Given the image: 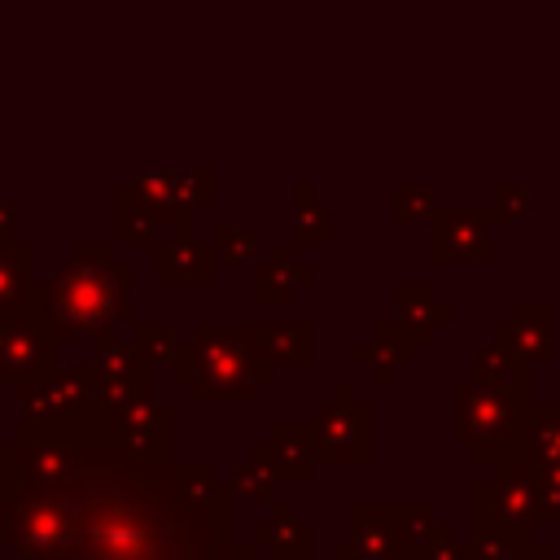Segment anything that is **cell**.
Listing matches in <instances>:
<instances>
[{"label": "cell", "instance_id": "obj_34", "mask_svg": "<svg viewBox=\"0 0 560 560\" xmlns=\"http://www.w3.org/2000/svg\"><path fill=\"white\" fill-rule=\"evenodd\" d=\"M490 206H494V219H499V223H529V219H534V201H529L525 188L499 184V188L490 192Z\"/></svg>", "mask_w": 560, "mask_h": 560}, {"label": "cell", "instance_id": "obj_23", "mask_svg": "<svg viewBox=\"0 0 560 560\" xmlns=\"http://www.w3.org/2000/svg\"><path fill=\"white\" fill-rule=\"evenodd\" d=\"M394 529H398V556L402 560H420L429 547H438L442 538L455 534V525L438 521L429 499H402L394 503Z\"/></svg>", "mask_w": 560, "mask_h": 560}, {"label": "cell", "instance_id": "obj_29", "mask_svg": "<svg viewBox=\"0 0 560 560\" xmlns=\"http://www.w3.org/2000/svg\"><path fill=\"white\" fill-rule=\"evenodd\" d=\"M131 346L140 350V359L144 363H171L175 359V346H179V337H175V324L171 319H136L131 324Z\"/></svg>", "mask_w": 560, "mask_h": 560}, {"label": "cell", "instance_id": "obj_33", "mask_svg": "<svg viewBox=\"0 0 560 560\" xmlns=\"http://www.w3.org/2000/svg\"><path fill=\"white\" fill-rule=\"evenodd\" d=\"M534 481H538V512L542 521H560V455L551 459H529Z\"/></svg>", "mask_w": 560, "mask_h": 560}, {"label": "cell", "instance_id": "obj_26", "mask_svg": "<svg viewBox=\"0 0 560 560\" xmlns=\"http://www.w3.org/2000/svg\"><path fill=\"white\" fill-rule=\"evenodd\" d=\"M521 455L525 459H551V455H560V402H529Z\"/></svg>", "mask_w": 560, "mask_h": 560}, {"label": "cell", "instance_id": "obj_20", "mask_svg": "<svg viewBox=\"0 0 560 560\" xmlns=\"http://www.w3.org/2000/svg\"><path fill=\"white\" fill-rule=\"evenodd\" d=\"M389 302H394V319L416 337V346H429L438 337L442 324L455 319V302L438 298L429 284L420 280H398L389 284Z\"/></svg>", "mask_w": 560, "mask_h": 560}, {"label": "cell", "instance_id": "obj_16", "mask_svg": "<svg viewBox=\"0 0 560 560\" xmlns=\"http://www.w3.org/2000/svg\"><path fill=\"white\" fill-rule=\"evenodd\" d=\"M131 184L144 188L149 197H158L162 206L179 210V214H197V206L214 201L210 166H140Z\"/></svg>", "mask_w": 560, "mask_h": 560}, {"label": "cell", "instance_id": "obj_14", "mask_svg": "<svg viewBox=\"0 0 560 560\" xmlns=\"http://www.w3.org/2000/svg\"><path fill=\"white\" fill-rule=\"evenodd\" d=\"M114 232H118V241L122 245H149V241H158V232L162 228H171V232H192V223H197V214H179V210H171V206H162L158 197H149L144 188H136V184H122L118 192H114Z\"/></svg>", "mask_w": 560, "mask_h": 560}, {"label": "cell", "instance_id": "obj_8", "mask_svg": "<svg viewBox=\"0 0 560 560\" xmlns=\"http://www.w3.org/2000/svg\"><path fill=\"white\" fill-rule=\"evenodd\" d=\"M83 363H88L92 376H96L101 407H118V402L140 398V394H158V389H153L158 368L140 359V350L131 346V337H122V328H109V332L92 337Z\"/></svg>", "mask_w": 560, "mask_h": 560}, {"label": "cell", "instance_id": "obj_37", "mask_svg": "<svg viewBox=\"0 0 560 560\" xmlns=\"http://www.w3.org/2000/svg\"><path fill=\"white\" fill-rule=\"evenodd\" d=\"M13 228H18L13 206H4V201H0V241H9V236H13Z\"/></svg>", "mask_w": 560, "mask_h": 560}, {"label": "cell", "instance_id": "obj_24", "mask_svg": "<svg viewBox=\"0 0 560 560\" xmlns=\"http://www.w3.org/2000/svg\"><path fill=\"white\" fill-rule=\"evenodd\" d=\"M35 245L9 236L0 241V315H18L35 302Z\"/></svg>", "mask_w": 560, "mask_h": 560}, {"label": "cell", "instance_id": "obj_21", "mask_svg": "<svg viewBox=\"0 0 560 560\" xmlns=\"http://www.w3.org/2000/svg\"><path fill=\"white\" fill-rule=\"evenodd\" d=\"M350 359H354L359 368H368L372 381L389 385L402 368L416 363V337H411L398 319H381V324H372L368 341H359V346L350 350Z\"/></svg>", "mask_w": 560, "mask_h": 560}, {"label": "cell", "instance_id": "obj_28", "mask_svg": "<svg viewBox=\"0 0 560 560\" xmlns=\"http://www.w3.org/2000/svg\"><path fill=\"white\" fill-rule=\"evenodd\" d=\"M293 232H298V241H311V245H332V236H337L328 210L315 201V192L306 184L293 188Z\"/></svg>", "mask_w": 560, "mask_h": 560}, {"label": "cell", "instance_id": "obj_2", "mask_svg": "<svg viewBox=\"0 0 560 560\" xmlns=\"http://www.w3.org/2000/svg\"><path fill=\"white\" fill-rule=\"evenodd\" d=\"M131 280L136 267L118 258L114 245L83 241L52 271V280H39L31 306L57 337V346H79L109 328H131L140 319L131 306Z\"/></svg>", "mask_w": 560, "mask_h": 560}, {"label": "cell", "instance_id": "obj_1", "mask_svg": "<svg viewBox=\"0 0 560 560\" xmlns=\"http://www.w3.org/2000/svg\"><path fill=\"white\" fill-rule=\"evenodd\" d=\"M74 468L61 499L70 534L48 560H236L232 486L210 459H149L101 407L70 429Z\"/></svg>", "mask_w": 560, "mask_h": 560}, {"label": "cell", "instance_id": "obj_11", "mask_svg": "<svg viewBox=\"0 0 560 560\" xmlns=\"http://www.w3.org/2000/svg\"><path fill=\"white\" fill-rule=\"evenodd\" d=\"M105 411H109V429L131 451H140L149 459H175V407L166 398L140 394V398H127Z\"/></svg>", "mask_w": 560, "mask_h": 560}, {"label": "cell", "instance_id": "obj_10", "mask_svg": "<svg viewBox=\"0 0 560 560\" xmlns=\"http://www.w3.org/2000/svg\"><path fill=\"white\" fill-rule=\"evenodd\" d=\"M57 337L44 328V319L35 315V306L9 315L4 337H0V381L4 385H22L44 376L48 368H57Z\"/></svg>", "mask_w": 560, "mask_h": 560}, {"label": "cell", "instance_id": "obj_25", "mask_svg": "<svg viewBox=\"0 0 560 560\" xmlns=\"http://www.w3.org/2000/svg\"><path fill=\"white\" fill-rule=\"evenodd\" d=\"M472 376L503 389V394H516V398H534V363L503 350V346H477L472 354Z\"/></svg>", "mask_w": 560, "mask_h": 560}, {"label": "cell", "instance_id": "obj_12", "mask_svg": "<svg viewBox=\"0 0 560 560\" xmlns=\"http://www.w3.org/2000/svg\"><path fill=\"white\" fill-rule=\"evenodd\" d=\"M228 328L262 368H311L315 363L311 319H267V324H228Z\"/></svg>", "mask_w": 560, "mask_h": 560}, {"label": "cell", "instance_id": "obj_27", "mask_svg": "<svg viewBox=\"0 0 560 560\" xmlns=\"http://www.w3.org/2000/svg\"><path fill=\"white\" fill-rule=\"evenodd\" d=\"M228 486H232V494H236V499H249V503L271 508V503L280 499L276 490H280L284 481L276 477V468H271V464H267L258 451H249V459H245V464H241V468L228 477Z\"/></svg>", "mask_w": 560, "mask_h": 560}, {"label": "cell", "instance_id": "obj_31", "mask_svg": "<svg viewBox=\"0 0 560 560\" xmlns=\"http://www.w3.org/2000/svg\"><path fill=\"white\" fill-rule=\"evenodd\" d=\"M210 245H214L219 262L241 267V262H249V258H254L258 236H254L249 228H236V223H214V228H210Z\"/></svg>", "mask_w": 560, "mask_h": 560}, {"label": "cell", "instance_id": "obj_17", "mask_svg": "<svg viewBox=\"0 0 560 560\" xmlns=\"http://www.w3.org/2000/svg\"><path fill=\"white\" fill-rule=\"evenodd\" d=\"M337 551H346L354 560H402L398 556V529H394V503L389 499H359L350 508V538H341Z\"/></svg>", "mask_w": 560, "mask_h": 560}, {"label": "cell", "instance_id": "obj_22", "mask_svg": "<svg viewBox=\"0 0 560 560\" xmlns=\"http://www.w3.org/2000/svg\"><path fill=\"white\" fill-rule=\"evenodd\" d=\"M311 280H315V267H311V262H302V258L293 254V245H289V241H280V245L271 249V258L254 267L249 298H254L258 306H284V302H293V298H298V289H306Z\"/></svg>", "mask_w": 560, "mask_h": 560}, {"label": "cell", "instance_id": "obj_13", "mask_svg": "<svg viewBox=\"0 0 560 560\" xmlns=\"http://www.w3.org/2000/svg\"><path fill=\"white\" fill-rule=\"evenodd\" d=\"M494 346L529 359V363H551L556 359V306L551 302H516L503 319L490 324Z\"/></svg>", "mask_w": 560, "mask_h": 560}, {"label": "cell", "instance_id": "obj_30", "mask_svg": "<svg viewBox=\"0 0 560 560\" xmlns=\"http://www.w3.org/2000/svg\"><path fill=\"white\" fill-rule=\"evenodd\" d=\"M438 214V197L424 188V184H398L394 197H389V219L398 228H411V223H429Z\"/></svg>", "mask_w": 560, "mask_h": 560}, {"label": "cell", "instance_id": "obj_7", "mask_svg": "<svg viewBox=\"0 0 560 560\" xmlns=\"http://www.w3.org/2000/svg\"><path fill=\"white\" fill-rule=\"evenodd\" d=\"M13 402H18V420H35L52 429H74L101 411L96 376L88 363H66V368L57 363L35 381L13 385Z\"/></svg>", "mask_w": 560, "mask_h": 560}, {"label": "cell", "instance_id": "obj_4", "mask_svg": "<svg viewBox=\"0 0 560 560\" xmlns=\"http://www.w3.org/2000/svg\"><path fill=\"white\" fill-rule=\"evenodd\" d=\"M534 398L503 394L477 376L451 385V442L468 446L472 459L494 464L503 455H521L525 420Z\"/></svg>", "mask_w": 560, "mask_h": 560}, {"label": "cell", "instance_id": "obj_18", "mask_svg": "<svg viewBox=\"0 0 560 560\" xmlns=\"http://www.w3.org/2000/svg\"><path fill=\"white\" fill-rule=\"evenodd\" d=\"M254 451L276 468V477L284 486H311L315 481V433L311 424H293V420H280L271 424L267 442H254Z\"/></svg>", "mask_w": 560, "mask_h": 560}, {"label": "cell", "instance_id": "obj_9", "mask_svg": "<svg viewBox=\"0 0 560 560\" xmlns=\"http://www.w3.org/2000/svg\"><path fill=\"white\" fill-rule=\"evenodd\" d=\"M490 223H499L494 206H438L429 219V258L442 267H486L494 258Z\"/></svg>", "mask_w": 560, "mask_h": 560}, {"label": "cell", "instance_id": "obj_36", "mask_svg": "<svg viewBox=\"0 0 560 560\" xmlns=\"http://www.w3.org/2000/svg\"><path fill=\"white\" fill-rule=\"evenodd\" d=\"M420 560H464V551H459V538L451 534V538H442L438 547H429Z\"/></svg>", "mask_w": 560, "mask_h": 560}, {"label": "cell", "instance_id": "obj_5", "mask_svg": "<svg viewBox=\"0 0 560 560\" xmlns=\"http://www.w3.org/2000/svg\"><path fill=\"white\" fill-rule=\"evenodd\" d=\"M490 468H494L490 481L472 486V525H494L516 547V542H525L542 525L534 464L525 455H503Z\"/></svg>", "mask_w": 560, "mask_h": 560}, {"label": "cell", "instance_id": "obj_38", "mask_svg": "<svg viewBox=\"0 0 560 560\" xmlns=\"http://www.w3.org/2000/svg\"><path fill=\"white\" fill-rule=\"evenodd\" d=\"M328 560H354V556H346V551H337V547H332V556H328Z\"/></svg>", "mask_w": 560, "mask_h": 560}, {"label": "cell", "instance_id": "obj_19", "mask_svg": "<svg viewBox=\"0 0 560 560\" xmlns=\"http://www.w3.org/2000/svg\"><path fill=\"white\" fill-rule=\"evenodd\" d=\"M219 267L214 245H201L197 232H171L153 249V280L158 284H210Z\"/></svg>", "mask_w": 560, "mask_h": 560}, {"label": "cell", "instance_id": "obj_32", "mask_svg": "<svg viewBox=\"0 0 560 560\" xmlns=\"http://www.w3.org/2000/svg\"><path fill=\"white\" fill-rule=\"evenodd\" d=\"M464 560H512V538L494 525H472V538L459 542Z\"/></svg>", "mask_w": 560, "mask_h": 560}, {"label": "cell", "instance_id": "obj_6", "mask_svg": "<svg viewBox=\"0 0 560 560\" xmlns=\"http://www.w3.org/2000/svg\"><path fill=\"white\" fill-rule=\"evenodd\" d=\"M315 459L319 464H372L376 459V407L354 394L350 381L332 385V398L311 407Z\"/></svg>", "mask_w": 560, "mask_h": 560}, {"label": "cell", "instance_id": "obj_35", "mask_svg": "<svg viewBox=\"0 0 560 560\" xmlns=\"http://www.w3.org/2000/svg\"><path fill=\"white\" fill-rule=\"evenodd\" d=\"M512 560H556V547H551L547 538L529 534L525 542H516V547H512Z\"/></svg>", "mask_w": 560, "mask_h": 560}, {"label": "cell", "instance_id": "obj_3", "mask_svg": "<svg viewBox=\"0 0 560 560\" xmlns=\"http://www.w3.org/2000/svg\"><path fill=\"white\" fill-rule=\"evenodd\" d=\"M175 381L192 394V402L210 407V402H236L249 407L258 385L276 381V368H262L236 337L232 328H219L210 319L192 324V337L175 346Z\"/></svg>", "mask_w": 560, "mask_h": 560}, {"label": "cell", "instance_id": "obj_15", "mask_svg": "<svg viewBox=\"0 0 560 560\" xmlns=\"http://www.w3.org/2000/svg\"><path fill=\"white\" fill-rule=\"evenodd\" d=\"M249 542L262 560H315V529L289 499H276L271 512L249 525Z\"/></svg>", "mask_w": 560, "mask_h": 560}]
</instances>
